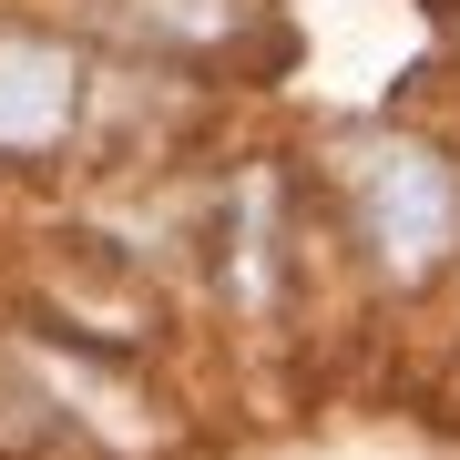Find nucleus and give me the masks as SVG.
<instances>
[{
	"mask_svg": "<svg viewBox=\"0 0 460 460\" xmlns=\"http://www.w3.org/2000/svg\"><path fill=\"white\" fill-rule=\"evenodd\" d=\"M348 205H358L368 246L389 277H429V266L450 256L460 235V184L429 144H399V133H378V144L348 154Z\"/></svg>",
	"mask_w": 460,
	"mask_h": 460,
	"instance_id": "obj_1",
	"label": "nucleus"
},
{
	"mask_svg": "<svg viewBox=\"0 0 460 460\" xmlns=\"http://www.w3.org/2000/svg\"><path fill=\"white\" fill-rule=\"evenodd\" d=\"M72 102V62L51 41H0V144H41Z\"/></svg>",
	"mask_w": 460,
	"mask_h": 460,
	"instance_id": "obj_2",
	"label": "nucleus"
}]
</instances>
